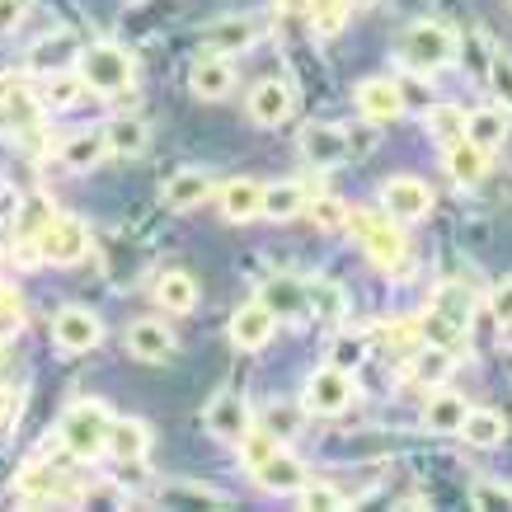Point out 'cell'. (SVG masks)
<instances>
[{"label": "cell", "mask_w": 512, "mask_h": 512, "mask_svg": "<svg viewBox=\"0 0 512 512\" xmlns=\"http://www.w3.org/2000/svg\"><path fill=\"white\" fill-rule=\"evenodd\" d=\"M395 52H400V62L409 66L414 76H433V71L456 62V38H451V29H442L437 19H419V24H409V29L400 33Z\"/></svg>", "instance_id": "cell-1"}, {"label": "cell", "mask_w": 512, "mask_h": 512, "mask_svg": "<svg viewBox=\"0 0 512 512\" xmlns=\"http://www.w3.org/2000/svg\"><path fill=\"white\" fill-rule=\"evenodd\" d=\"M343 226H353L362 254L372 259L376 268H400L404 254H409V240H404L400 221L386 217V212H348Z\"/></svg>", "instance_id": "cell-2"}, {"label": "cell", "mask_w": 512, "mask_h": 512, "mask_svg": "<svg viewBox=\"0 0 512 512\" xmlns=\"http://www.w3.org/2000/svg\"><path fill=\"white\" fill-rule=\"evenodd\" d=\"M109 423H113V414L99 400H76L62 414L57 433H62V447L71 451V456L94 461V456L104 451V442H109Z\"/></svg>", "instance_id": "cell-3"}, {"label": "cell", "mask_w": 512, "mask_h": 512, "mask_svg": "<svg viewBox=\"0 0 512 512\" xmlns=\"http://www.w3.org/2000/svg\"><path fill=\"white\" fill-rule=\"evenodd\" d=\"M80 80H85V90L94 94H118L132 85V52L118 43H94L80 52Z\"/></svg>", "instance_id": "cell-4"}, {"label": "cell", "mask_w": 512, "mask_h": 512, "mask_svg": "<svg viewBox=\"0 0 512 512\" xmlns=\"http://www.w3.org/2000/svg\"><path fill=\"white\" fill-rule=\"evenodd\" d=\"M38 249H43V264L76 268L80 259L90 254V231H85V221L62 217V212H57V217L38 231Z\"/></svg>", "instance_id": "cell-5"}, {"label": "cell", "mask_w": 512, "mask_h": 512, "mask_svg": "<svg viewBox=\"0 0 512 512\" xmlns=\"http://www.w3.org/2000/svg\"><path fill=\"white\" fill-rule=\"evenodd\" d=\"M353 400H357L353 372H343V367H320V372L306 381V404H301V409H311V414H325V419H334V414H343V409H348Z\"/></svg>", "instance_id": "cell-6"}, {"label": "cell", "mask_w": 512, "mask_h": 512, "mask_svg": "<svg viewBox=\"0 0 512 512\" xmlns=\"http://www.w3.org/2000/svg\"><path fill=\"white\" fill-rule=\"evenodd\" d=\"M381 207L395 221H423L433 212V188L414 179V174H395V179L381 184Z\"/></svg>", "instance_id": "cell-7"}, {"label": "cell", "mask_w": 512, "mask_h": 512, "mask_svg": "<svg viewBox=\"0 0 512 512\" xmlns=\"http://www.w3.org/2000/svg\"><path fill=\"white\" fill-rule=\"evenodd\" d=\"M52 339H57L62 353H90V348H99V339H104V325H99V315L85 311V306H66V311H57V320H52Z\"/></svg>", "instance_id": "cell-8"}, {"label": "cell", "mask_w": 512, "mask_h": 512, "mask_svg": "<svg viewBox=\"0 0 512 512\" xmlns=\"http://www.w3.org/2000/svg\"><path fill=\"white\" fill-rule=\"evenodd\" d=\"M254 43H259V19H249V15L212 19V24L202 29V47L217 52V57H235V52H245V47H254Z\"/></svg>", "instance_id": "cell-9"}, {"label": "cell", "mask_w": 512, "mask_h": 512, "mask_svg": "<svg viewBox=\"0 0 512 512\" xmlns=\"http://www.w3.org/2000/svg\"><path fill=\"white\" fill-rule=\"evenodd\" d=\"M249 428H254V414H249L245 395L221 390L217 400L207 404V433H212V437H221V442H240Z\"/></svg>", "instance_id": "cell-10"}, {"label": "cell", "mask_w": 512, "mask_h": 512, "mask_svg": "<svg viewBox=\"0 0 512 512\" xmlns=\"http://www.w3.org/2000/svg\"><path fill=\"white\" fill-rule=\"evenodd\" d=\"M273 334H278V315L268 311L264 301H249V306H240L231 320V343L235 348H245V353H259V348H268L273 343Z\"/></svg>", "instance_id": "cell-11"}, {"label": "cell", "mask_w": 512, "mask_h": 512, "mask_svg": "<svg viewBox=\"0 0 512 512\" xmlns=\"http://www.w3.org/2000/svg\"><path fill=\"white\" fill-rule=\"evenodd\" d=\"M357 113L367 118V123H395L404 113V99H400V85L386 76L376 80H362L357 85Z\"/></svg>", "instance_id": "cell-12"}, {"label": "cell", "mask_w": 512, "mask_h": 512, "mask_svg": "<svg viewBox=\"0 0 512 512\" xmlns=\"http://www.w3.org/2000/svg\"><path fill=\"white\" fill-rule=\"evenodd\" d=\"M301 156L311 160L315 170H329V165H343V160L353 156V151H348V137H343V127L311 123L306 132H301Z\"/></svg>", "instance_id": "cell-13"}, {"label": "cell", "mask_w": 512, "mask_h": 512, "mask_svg": "<svg viewBox=\"0 0 512 512\" xmlns=\"http://www.w3.org/2000/svg\"><path fill=\"white\" fill-rule=\"evenodd\" d=\"M249 118L259 127H278L292 118V85L287 80H259L249 94Z\"/></svg>", "instance_id": "cell-14"}, {"label": "cell", "mask_w": 512, "mask_h": 512, "mask_svg": "<svg viewBox=\"0 0 512 512\" xmlns=\"http://www.w3.org/2000/svg\"><path fill=\"white\" fill-rule=\"evenodd\" d=\"M127 353L137 362H170L174 357V334L160 320H137L127 329Z\"/></svg>", "instance_id": "cell-15"}, {"label": "cell", "mask_w": 512, "mask_h": 512, "mask_svg": "<svg viewBox=\"0 0 512 512\" xmlns=\"http://www.w3.org/2000/svg\"><path fill=\"white\" fill-rule=\"evenodd\" d=\"M188 85H193V94L198 99H226V94L235 90V66L226 62V57H202V62H193V71H188Z\"/></svg>", "instance_id": "cell-16"}, {"label": "cell", "mask_w": 512, "mask_h": 512, "mask_svg": "<svg viewBox=\"0 0 512 512\" xmlns=\"http://www.w3.org/2000/svg\"><path fill=\"white\" fill-rule=\"evenodd\" d=\"M254 480H259V489H268V494H296V489L306 484V466L296 461L292 451H273L264 466L254 470Z\"/></svg>", "instance_id": "cell-17"}, {"label": "cell", "mask_w": 512, "mask_h": 512, "mask_svg": "<svg viewBox=\"0 0 512 512\" xmlns=\"http://www.w3.org/2000/svg\"><path fill=\"white\" fill-rule=\"evenodd\" d=\"M221 217L235 221V226L264 217V184H254V179H231V184L221 188Z\"/></svg>", "instance_id": "cell-18"}, {"label": "cell", "mask_w": 512, "mask_h": 512, "mask_svg": "<svg viewBox=\"0 0 512 512\" xmlns=\"http://www.w3.org/2000/svg\"><path fill=\"white\" fill-rule=\"evenodd\" d=\"M207 193H212V179H207L202 170H174L170 179H165V207H174V212H193V207H202Z\"/></svg>", "instance_id": "cell-19"}, {"label": "cell", "mask_w": 512, "mask_h": 512, "mask_svg": "<svg viewBox=\"0 0 512 512\" xmlns=\"http://www.w3.org/2000/svg\"><path fill=\"white\" fill-rule=\"evenodd\" d=\"M146 447H151V428L141 419H113L109 423V442H104V451H113L118 461H141L146 456Z\"/></svg>", "instance_id": "cell-20"}, {"label": "cell", "mask_w": 512, "mask_h": 512, "mask_svg": "<svg viewBox=\"0 0 512 512\" xmlns=\"http://www.w3.org/2000/svg\"><path fill=\"white\" fill-rule=\"evenodd\" d=\"M466 395H456V390H437L433 400H428V409H423V423H428V433L437 437H456V428H461V419H466Z\"/></svg>", "instance_id": "cell-21"}, {"label": "cell", "mask_w": 512, "mask_h": 512, "mask_svg": "<svg viewBox=\"0 0 512 512\" xmlns=\"http://www.w3.org/2000/svg\"><path fill=\"white\" fill-rule=\"evenodd\" d=\"M466 141L470 146H480L484 156L498 151L503 141H508V113L503 109H475L466 113Z\"/></svg>", "instance_id": "cell-22"}, {"label": "cell", "mask_w": 512, "mask_h": 512, "mask_svg": "<svg viewBox=\"0 0 512 512\" xmlns=\"http://www.w3.org/2000/svg\"><path fill=\"white\" fill-rule=\"evenodd\" d=\"M456 437L470 442V447H498V442L508 437V423H503V414H494V409H466Z\"/></svg>", "instance_id": "cell-23"}, {"label": "cell", "mask_w": 512, "mask_h": 512, "mask_svg": "<svg viewBox=\"0 0 512 512\" xmlns=\"http://www.w3.org/2000/svg\"><path fill=\"white\" fill-rule=\"evenodd\" d=\"M306 311L315 320H325V325H339L343 315H348V296H343L339 282L315 278V282H306Z\"/></svg>", "instance_id": "cell-24"}, {"label": "cell", "mask_w": 512, "mask_h": 512, "mask_svg": "<svg viewBox=\"0 0 512 512\" xmlns=\"http://www.w3.org/2000/svg\"><path fill=\"white\" fill-rule=\"evenodd\" d=\"M306 184H296V179H282V184H264V217L273 221H292L306 212Z\"/></svg>", "instance_id": "cell-25"}, {"label": "cell", "mask_w": 512, "mask_h": 512, "mask_svg": "<svg viewBox=\"0 0 512 512\" xmlns=\"http://www.w3.org/2000/svg\"><path fill=\"white\" fill-rule=\"evenodd\" d=\"M442 151H447V156H442V165H447V174L461 188H470V184H480V179H484V151H480V146H470V141L461 137V141H451V146H442Z\"/></svg>", "instance_id": "cell-26"}, {"label": "cell", "mask_w": 512, "mask_h": 512, "mask_svg": "<svg viewBox=\"0 0 512 512\" xmlns=\"http://www.w3.org/2000/svg\"><path fill=\"white\" fill-rule=\"evenodd\" d=\"M156 301H160V311L188 315L193 306H198V282L188 278V273H160L156 278Z\"/></svg>", "instance_id": "cell-27"}, {"label": "cell", "mask_w": 512, "mask_h": 512, "mask_svg": "<svg viewBox=\"0 0 512 512\" xmlns=\"http://www.w3.org/2000/svg\"><path fill=\"white\" fill-rule=\"evenodd\" d=\"M104 156H109V146H104V127L76 132V137L62 146V165H66V170H94Z\"/></svg>", "instance_id": "cell-28"}, {"label": "cell", "mask_w": 512, "mask_h": 512, "mask_svg": "<svg viewBox=\"0 0 512 512\" xmlns=\"http://www.w3.org/2000/svg\"><path fill=\"white\" fill-rule=\"evenodd\" d=\"M433 315H442L447 325H456L461 334H466L470 315H475V296H470L461 282H442V287H437V296H433Z\"/></svg>", "instance_id": "cell-29"}, {"label": "cell", "mask_w": 512, "mask_h": 512, "mask_svg": "<svg viewBox=\"0 0 512 512\" xmlns=\"http://www.w3.org/2000/svg\"><path fill=\"white\" fill-rule=\"evenodd\" d=\"M104 146H109V156H141L146 151V123L141 118H113V123H104Z\"/></svg>", "instance_id": "cell-30"}, {"label": "cell", "mask_w": 512, "mask_h": 512, "mask_svg": "<svg viewBox=\"0 0 512 512\" xmlns=\"http://www.w3.org/2000/svg\"><path fill=\"white\" fill-rule=\"evenodd\" d=\"M423 123H428V137H433L437 146H451V141L466 137V113H461V104H428V109H423Z\"/></svg>", "instance_id": "cell-31"}, {"label": "cell", "mask_w": 512, "mask_h": 512, "mask_svg": "<svg viewBox=\"0 0 512 512\" xmlns=\"http://www.w3.org/2000/svg\"><path fill=\"white\" fill-rule=\"evenodd\" d=\"M259 301H264V306L278 315V320H287V315H301V311H306V282H296V278H273V282L264 287V296H259Z\"/></svg>", "instance_id": "cell-32"}, {"label": "cell", "mask_w": 512, "mask_h": 512, "mask_svg": "<svg viewBox=\"0 0 512 512\" xmlns=\"http://www.w3.org/2000/svg\"><path fill=\"white\" fill-rule=\"evenodd\" d=\"M348 10H353V0H311V5H306V24H311V33H320V38H334V33L348 24Z\"/></svg>", "instance_id": "cell-33"}, {"label": "cell", "mask_w": 512, "mask_h": 512, "mask_svg": "<svg viewBox=\"0 0 512 512\" xmlns=\"http://www.w3.org/2000/svg\"><path fill=\"white\" fill-rule=\"evenodd\" d=\"M451 367H456V357H451V348H442V343H428V348L414 357V376H419L423 386H437Z\"/></svg>", "instance_id": "cell-34"}, {"label": "cell", "mask_w": 512, "mask_h": 512, "mask_svg": "<svg viewBox=\"0 0 512 512\" xmlns=\"http://www.w3.org/2000/svg\"><path fill=\"white\" fill-rule=\"evenodd\" d=\"M165 503H202V508H226V494L221 489H207V484H193V480H179V484H165L160 489Z\"/></svg>", "instance_id": "cell-35"}, {"label": "cell", "mask_w": 512, "mask_h": 512, "mask_svg": "<svg viewBox=\"0 0 512 512\" xmlns=\"http://www.w3.org/2000/svg\"><path fill=\"white\" fill-rule=\"evenodd\" d=\"M62 494V480H57V475H52V470H24V475H19V498H24V503H47V498H57Z\"/></svg>", "instance_id": "cell-36"}, {"label": "cell", "mask_w": 512, "mask_h": 512, "mask_svg": "<svg viewBox=\"0 0 512 512\" xmlns=\"http://www.w3.org/2000/svg\"><path fill=\"white\" fill-rule=\"evenodd\" d=\"M52 217H57V207H52V202H47V198H29L24 207H19V221H15L19 240H38V231H43Z\"/></svg>", "instance_id": "cell-37"}, {"label": "cell", "mask_w": 512, "mask_h": 512, "mask_svg": "<svg viewBox=\"0 0 512 512\" xmlns=\"http://www.w3.org/2000/svg\"><path fill=\"white\" fill-rule=\"evenodd\" d=\"M264 433H273L278 442L301 433V409L296 404H268L264 409Z\"/></svg>", "instance_id": "cell-38"}, {"label": "cell", "mask_w": 512, "mask_h": 512, "mask_svg": "<svg viewBox=\"0 0 512 512\" xmlns=\"http://www.w3.org/2000/svg\"><path fill=\"white\" fill-rule=\"evenodd\" d=\"M80 94H85V80H80V71H76V76H52L43 85V104H52V109H71Z\"/></svg>", "instance_id": "cell-39"}, {"label": "cell", "mask_w": 512, "mask_h": 512, "mask_svg": "<svg viewBox=\"0 0 512 512\" xmlns=\"http://www.w3.org/2000/svg\"><path fill=\"white\" fill-rule=\"evenodd\" d=\"M62 52H76V43H71V38H66V33H57V38H52V43H47V38H43V43L33 47L29 66H33V71H47V76H52V71H57V66L66 62Z\"/></svg>", "instance_id": "cell-40"}, {"label": "cell", "mask_w": 512, "mask_h": 512, "mask_svg": "<svg viewBox=\"0 0 512 512\" xmlns=\"http://www.w3.org/2000/svg\"><path fill=\"white\" fill-rule=\"evenodd\" d=\"M296 494H301V508H315V512H339V508H348V498L339 494V489H334V484H301V489H296Z\"/></svg>", "instance_id": "cell-41"}, {"label": "cell", "mask_w": 512, "mask_h": 512, "mask_svg": "<svg viewBox=\"0 0 512 512\" xmlns=\"http://www.w3.org/2000/svg\"><path fill=\"white\" fill-rule=\"evenodd\" d=\"M235 447H240V456H245V466H249V470H259V466L268 461V456L278 451V437H273V433H254V428H249V433L240 437Z\"/></svg>", "instance_id": "cell-42"}, {"label": "cell", "mask_w": 512, "mask_h": 512, "mask_svg": "<svg viewBox=\"0 0 512 512\" xmlns=\"http://www.w3.org/2000/svg\"><path fill=\"white\" fill-rule=\"evenodd\" d=\"M489 85H494V94L512 109V52H503V47L489 52Z\"/></svg>", "instance_id": "cell-43"}, {"label": "cell", "mask_w": 512, "mask_h": 512, "mask_svg": "<svg viewBox=\"0 0 512 512\" xmlns=\"http://www.w3.org/2000/svg\"><path fill=\"white\" fill-rule=\"evenodd\" d=\"M362 353H367V339H362V334H339V339H334V348H329V367L353 372L357 362H362Z\"/></svg>", "instance_id": "cell-44"}, {"label": "cell", "mask_w": 512, "mask_h": 512, "mask_svg": "<svg viewBox=\"0 0 512 512\" xmlns=\"http://www.w3.org/2000/svg\"><path fill=\"white\" fill-rule=\"evenodd\" d=\"M306 212H311V221L320 231H334V226L348 221V207H343L339 198H306Z\"/></svg>", "instance_id": "cell-45"}, {"label": "cell", "mask_w": 512, "mask_h": 512, "mask_svg": "<svg viewBox=\"0 0 512 512\" xmlns=\"http://www.w3.org/2000/svg\"><path fill=\"white\" fill-rule=\"evenodd\" d=\"M470 508H512V489L494 480H475L470 484Z\"/></svg>", "instance_id": "cell-46"}, {"label": "cell", "mask_w": 512, "mask_h": 512, "mask_svg": "<svg viewBox=\"0 0 512 512\" xmlns=\"http://www.w3.org/2000/svg\"><path fill=\"white\" fill-rule=\"evenodd\" d=\"M489 311H494L498 325H512V282H498L489 292Z\"/></svg>", "instance_id": "cell-47"}, {"label": "cell", "mask_w": 512, "mask_h": 512, "mask_svg": "<svg viewBox=\"0 0 512 512\" xmlns=\"http://www.w3.org/2000/svg\"><path fill=\"white\" fill-rule=\"evenodd\" d=\"M395 85H400L404 109H428V90H423V76H414V80H395Z\"/></svg>", "instance_id": "cell-48"}, {"label": "cell", "mask_w": 512, "mask_h": 512, "mask_svg": "<svg viewBox=\"0 0 512 512\" xmlns=\"http://www.w3.org/2000/svg\"><path fill=\"white\" fill-rule=\"evenodd\" d=\"M24 10H29V0H0V33L15 29L19 19H24Z\"/></svg>", "instance_id": "cell-49"}, {"label": "cell", "mask_w": 512, "mask_h": 512, "mask_svg": "<svg viewBox=\"0 0 512 512\" xmlns=\"http://www.w3.org/2000/svg\"><path fill=\"white\" fill-rule=\"evenodd\" d=\"M353 5H362V10H367V5H376V0H353Z\"/></svg>", "instance_id": "cell-50"}]
</instances>
